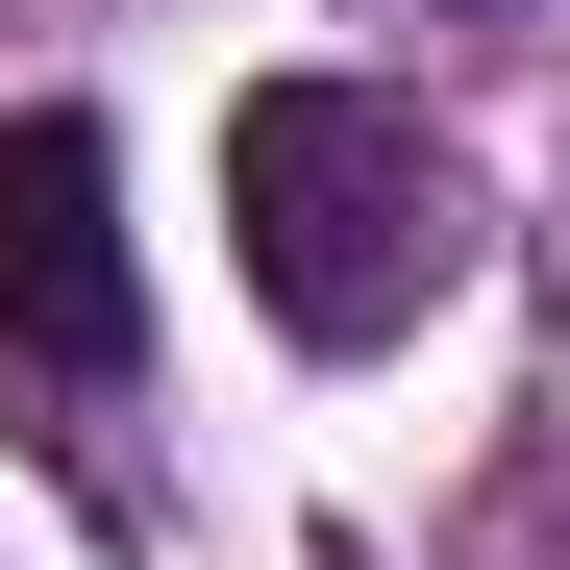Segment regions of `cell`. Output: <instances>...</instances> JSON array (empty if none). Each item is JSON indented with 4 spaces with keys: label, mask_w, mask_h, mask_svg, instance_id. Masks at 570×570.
Instances as JSON below:
<instances>
[{
    "label": "cell",
    "mask_w": 570,
    "mask_h": 570,
    "mask_svg": "<svg viewBox=\"0 0 570 570\" xmlns=\"http://www.w3.org/2000/svg\"><path fill=\"white\" fill-rule=\"evenodd\" d=\"M224 248H248L273 347H397L471 273V149L372 75H248L224 100Z\"/></svg>",
    "instance_id": "cell-1"
},
{
    "label": "cell",
    "mask_w": 570,
    "mask_h": 570,
    "mask_svg": "<svg viewBox=\"0 0 570 570\" xmlns=\"http://www.w3.org/2000/svg\"><path fill=\"white\" fill-rule=\"evenodd\" d=\"M298 570H372V546H298Z\"/></svg>",
    "instance_id": "cell-3"
},
{
    "label": "cell",
    "mask_w": 570,
    "mask_h": 570,
    "mask_svg": "<svg viewBox=\"0 0 570 570\" xmlns=\"http://www.w3.org/2000/svg\"><path fill=\"white\" fill-rule=\"evenodd\" d=\"M0 347L26 372H149V273H125V149H100V100H26L0 125Z\"/></svg>",
    "instance_id": "cell-2"
}]
</instances>
